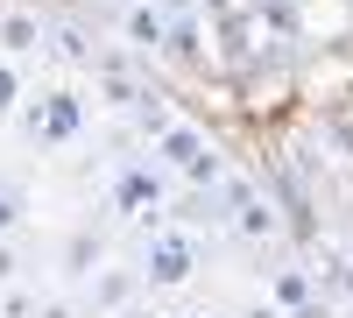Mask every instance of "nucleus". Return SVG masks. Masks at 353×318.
I'll list each match as a JSON object with an SVG mask.
<instances>
[{
    "label": "nucleus",
    "mask_w": 353,
    "mask_h": 318,
    "mask_svg": "<svg viewBox=\"0 0 353 318\" xmlns=\"http://www.w3.org/2000/svg\"><path fill=\"white\" fill-rule=\"evenodd\" d=\"M156 156H163L184 184H219V177H226V170H219V149H212L198 128H176V121L156 135Z\"/></svg>",
    "instance_id": "obj_1"
},
{
    "label": "nucleus",
    "mask_w": 353,
    "mask_h": 318,
    "mask_svg": "<svg viewBox=\"0 0 353 318\" xmlns=\"http://www.w3.org/2000/svg\"><path fill=\"white\" fill-rule=\"evenodd\" d=\"M21 128L50 141V149H64V141H78L85 128V99L78 92H43V99H21Z\"/></svg>",
    "instance_id": "obj_2"
},
{
    "label": "nucleus",
    "mask_w": 353,
    "mask_h": 318,
    "mask_svg": "<svg viewBox=\"0 0 353 318\" xmlns=\"http://www.w3.org/2000/svg\"><path fill=\"white\" fill-rule=\"evenodd\" d=\"M198 269V241L176 234V226H163V234H149V255H141V276L156 283V290H184Z\"/></svg>",
    "instance_id": "obj_3"
},
{
    "label": "nucleus",
    "mask_w": 353,
    "mask_h": 318,
    "mask_svg": "<svg viewBox=\"0 0 353 318\" xmlns=\"http://www.w3.org/2000/svg\"><path fill=\"white\" fill-rule=\"evenodd\" d=\"M113 206L149 226V219L163 212V177H156L149 163H121V170H113Z\"/></svg>",
    "instance_id": "obj_4"
},
{
    "label": "nucleus",
    "mask_w": 353,
    "mask_h": 318,
    "mask_svg": "<svg viewBox=\"0 0 353 318\" xmlns=\"http://www.w3.org/2000/svg\"><path fill=\"white\" fill-rule=\"evenodd\" d=\"M121 28H128V43H134V50H149V57H156V50H163V36H170V14L156 8V0H134Z\"/></svg>",
    "instance_id": "obj_5"
},
{
    "label": "nucleus",
    "mask_w": 353,
    "mask_h": 318,
    "mask_svg": "<svg viewBox=\"0 0 353 318\" xmlns=\"http://www.w3.org/2000/svg\"><path fill=\"white\" fill-rule=\"evenodd\" d=\"M43 36H50V28L36 14H0V50H8V57H36Z\"/></svg>",
    "instance_id": "obj_6"
},
{
    "label": "nucleus",
    "mask_w": 353,
    "mask_h": 318,
    "mask_svg": "<svg viewBox=\"0 0 353 318\" xmlns=\"http://www.w3.org/2000/svg\"><path fill=\"white\" fill-rule=\"evenodd\" d=\"M198 36H205V28H198L191 14H170V36H163V50H170V57H184V64H198V57H205V43H198Z\"/></svg>",
    "instance_id": "obj_7"
},
{
    "label": "nucleus",
    "mask_w": 353,
    "mask_h": 318,
    "mask_svg": "<svg viewBox=\"0 0 353 318\" xmlns=\"http://www.w3.org/2000/svg\"><path fill=\"white\" fill-rule=\"evenodd\" d=\"M134 297V269H99V283H92V304L99 311H121Z\"/></svg>",
    "instance_id": "obj_8"
},
{
    "label": "nucleus",
    "mask_w": 353,
    "mask_h": 318,
    "mask_svg": "<svg viewBox=\"0 0 353 318\" xmlns=\"http://www.w3.org/2000/svg\"><path fill=\"white\" fill-rule=\"evenodd\" d=\"M21 99H28L21 57H8V50H0V121H8V113H21Z\"/></svg>",
    "instance_id": "obj_9"
},
{
    "label": "nucleus",
    "mask_w": 353,
    "mask_h": 318,
    "mask_svg": "<svg viewBox=\"0 0 353 318\" xmlns=\"http://www.w3.org/2000/svg\"><path fill=\"white\" fill-rule=\"evenodd\" d=\"M304 297H311V276H304V269H283V276H276V304H290V311H297Z\"/></svg>",
    "instance_id": "obj_10"
},
{
    "label": "nucleus",
    "mask_w": 353,
    "mask_h": 318,
    "mask_svg": "<svg viewBox=\"0 0 353 318\" xmlns=\"http://www.w3.org/2000/svg\"><path fill=\"white\" fill-rule=\"evenodd\" d=\"M21 212H28V198H21L14 184H0V241H8L14 226H21Z\"/></svg>",
    "instance_id": "obj_11"
},
{
    "label": "nucleus",
    "mask_w": 353,
    "mask_h": 318,
    "mask_svg": "<svg viewBox=\"0 0 353 318\" xmlns=\"http://www.w3.org/2000/svg\"><path fill=\"white\" fill-rule=\"evenodd\" d=\"M64 262H71V276H85V262H99V241H92V234H78Z\"/></svg>",
    "instance_id": "obj_12"
},
{
    "label": "nucleus",
    "mask_w": 353,
    "mask_h": 318,
    "mask_svg": "<svg viewBox=\"0 0 353 318\" xmlns=\"http://www.w3.org/2000/svg\"><path fill=\"white\" fill-rule=\"evenodd\" d=\"M14 276H21V255H14L8 241H0V283H14Z\"/></svg>",
    "instance_id": "obj_13"
},
{
    "label": "nucleus",
    "mask_w": 353,
    "mask_h": 318,
    "mask_svg": "<svg viewBox=\"0 0 353 318\" xmlns=\"http://www.w3.org/2000/svg\"><path fill=\"white\" fill-rule=\"evenodd\" d=\"M121 318H163V311H149V304H121Z\"/></svg>",
    "instance_id": "obj_14"
},
{
    "label": "nucleus",
    "mask_w": 353,
    "mask_h": 318,
    "mask_svg": "<svg viewBox=\"0 0 353 318\" xmlns=\"http://www.w3.org/2000/svg\"><path fill=\"white\" fill-rule=\"evenodd\" d=\"M198 8V0H163V14H191Z\"/></svg>",
    "instance_id": "obj_15"
},
{
    "label": "nucleus",
    "mask_w": 353,
    "mask_h": 318,
    "mask_svg": "<svg viewBox=\"0 0 353 318\" xmlns=\"http://www.w3.org/2000/svg\"><path fill=\"white\" fill-rule=\"evenodd\" d=\"M36 318H71V304H43V311H36Z\"/></svg>",
    "instance_id": "obj_16"
},
{
    "label": "nucleus",
    "mask_w": 353,
    "mask_h": 318,
    "mask_svg": "<svg viewBox=\"0 0 353 318\" xmlns=\"http://www.w3.org/2000/svg\"><path fill=\"white\" fill-rule=\"evenodd\" d=\"M339 283H346V297H353V262H346V269H339Z\"/></svg>",
    "instance_id": "obj_17"
},
{
    "label": "nucleus",
    "mask_w": 353,
    "mask_h": 318,
    "mask_svg": "<svg viewBox=\"0 0 353 318\" xmlns=\"http://www.w3.org/2000/svg\"><path fill=\"white\" fill-rule=\"evenodd\" d=\"M248 318H276V304H261V311H248Z\"/></svg>",
    "instance_id": "obj_18"
},
{
    "label": "nucleus",
    "mask_w": 353,
    "mask_h": 318,
    "mask_svg": "<svg viewBox=\"0 0 353 318\" xmlns=\"http://www.w3.org/2000/svg\"><path fill=\"white\" fill-rule=\"evenodd\" d=\"M128 8H134V0H128Z\"/></svg>",
    "instance_id": "obj_19"
}]
</instances>
